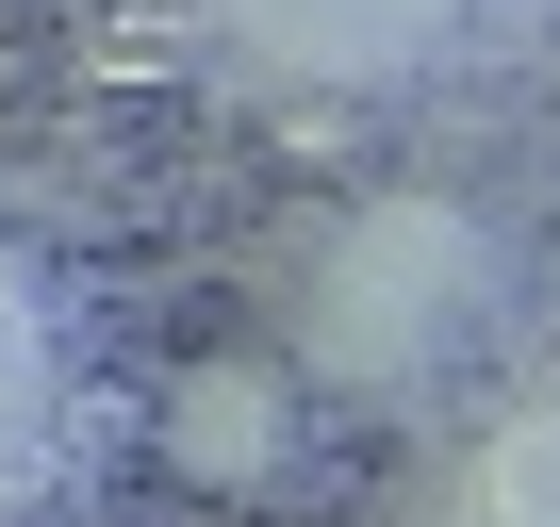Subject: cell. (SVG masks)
Wrapping results in <instances>:
<instances>
[{"label": "cell", "instance_id": "cell-1", "mask_svg": "<svg viewBox=\"0 0 560 527\" xmlns=\"http://www.w3.org/2000/svg\"><path fill=\"white\" fill-rule=\"evenodd\" d=\"M165 445H182V478H264L280 461V379H247V363L231 379H182V429Z\"/></svg>", "mask_w": 560, "mask_h": 527}]
</instances>
